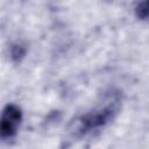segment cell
I'll list each match as a JSON object with an SVG mask.
<instances>
[{
	"label": "cell",
	"instance_id": "obj_1",
	"mask_svg": "<svg viewBox=\"0 0 149 149\" xmlns=\"http://www.w3.org/2000/svg\"><path fill=\"white\" fill-rule=\"evenodd\" d=\"M120 101L121 100L119 93L109 92V94H106L101 104H99L92 111L85 113L78 119L77 130L80 134H86L104 127L118 113Z\"/></svg>",
	"mask_w": 149,
	"mask_h": 149
},
{
	"label": "cell",
	"instance_id": "obj_2",
	"mask_svg": "<svg viewBox=\"0 0 149 149\" xmlns=\"http://www.w3.org/2000/svg\"><path fill=\"white\" fill-rule=\"evenodd\" d=\"M22 121V112L19 106L14 104H8L1 113L0 133L3 140L12 139L17 133Z\"/></svg>",
	"mask_w": 149,
	"mask_h": 149
},
{
	"label": "cell",
	"instance_id": "obj_3",
	"mask_svg": "<svg viewBox=\"0 0 149 149\" xmlns=\"http://www.w3.org/2000/svg\"><path fill=\"white\" fill-rule=\"evenodd\" d=\"M135 14L141 20H149V1L140 2L135 8Z\"/></svg>",
	"mask_w": 149,
	"mask_h": 149
}]
</instances>
